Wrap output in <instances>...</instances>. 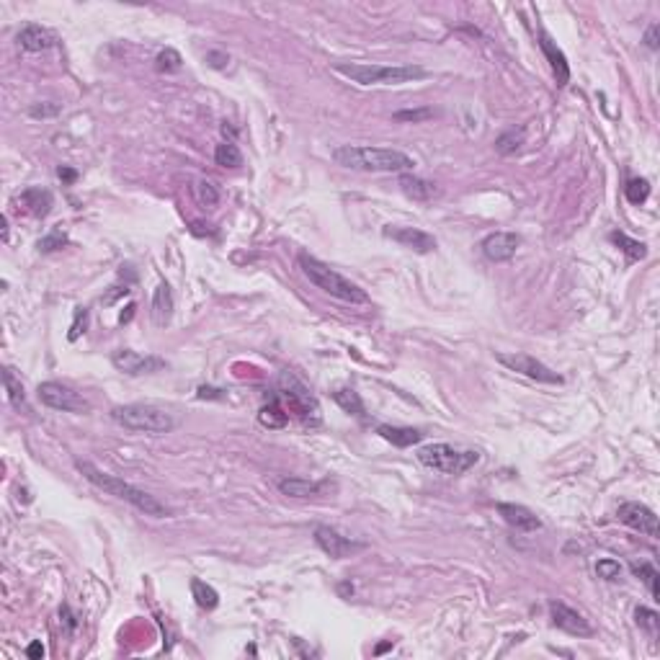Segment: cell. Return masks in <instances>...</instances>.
<instances>
[{
  "mask_svg": "<svg viewBox=\"0 0 660 660\" xmlns=\"http://www.w3.org/2000/svg\"><path fill=\"white\" fill-rule=\"evenodd\" d=\"M333 160L348 171L364 173H408L416 168V160L403 150L369 145H341L333 150Z\"/></svg>",
  "mask_w": 660,
  "mask_h": 660,
  "instance_id": "6da1fadb",
  "label": "cell"
},
{
  "mask_svg": "<svg viewBox=\"0 0 660 660\" xmlns=\"http://www.w3.org/2000/svg\"><path fill=\"white\" fill-rule=\"evenodd\" d=\"M75 467L77 472L83 475L91 485L101 487L104 493L114 495V498H119V501H126L129 506H134L137 511H142L145 516H153V519H166L168 516V508L163 506V503L155 498V495L145 493L142 487L132 485V482H124L121 477H117V475H109L104 472V470H98L96 465H91V462H83V459H75Z\"/></svg>",
  "mask_w": 660,
  "mask_h": 660,
  "instance_id": "7a4b0ae2",
  "label": "cell"
},
{
  "mask_svg": "<svg viewBox=\"0 0 660 660\" xmlns=\"http://www.w3.org/2000/svg\"><path fill=\"white\" fill-rule=\"evenodd\" d=\"M299 269H302V274L310 278V284L318 286L320 292L330 294V297L341 299V302H348V305H367L369 302V294L364 292L362 286H356L354 281H348L346 276H341L335 269H330L328 264L318 261L315 256L302 253V256H299Z\"/></svg>",
  "mask_w": 660,
  "mask_h": 660,
  "instance_id": "3957f363",
  "label": "cell"
},
{
  "mask_svg": "<svg viewBox=\"0 0 660 660\" xmlns=\"http://www.w3.org/2000/svg\"><path fill=\"white\" fill-rule=\"evenodd\" d=\"M335 72L359 85H397L428 77V70L418 65H367V63H335Z\"/></svg>",
  "mask_w": 660,
  "mask_h": 660,
  "instance_id": "277c9868",
  "label": "cell"
},
{
  "mask_svg": "<svg viewBox=\"0 0 660 660\" xmlns=\"http://www.w3.org/2000/svg\"><path fill=\"white\" fill-rule=\"evenodd\" d=\"M112 418L119 426H124L126 431H139V433H168L175 428V418L163 408L145 403H129V405H117L112 410Z\"/></svg>",
  "mask_w": 660,
  "mask_h": 660,
  "instance_id": "5b68a950",
  "label": "cell"
},
{
  "mask_svg": "<svg viewBox=\"0 0 660 660\" xmlns=\"http://www.w3.org/2000/svg\"><path fill=\"white\" fill-rule=\"evenodd\" d=\"M418 462L441 475H465L480 462L477 452H462L452 444H426L418 449Z\"/></svg>",
  "mask_w": 660,
  "mask_h": 660,
  "instance_id": "8992f818",
  "label": "cell"
},
{
  "mask_svg": "<svg viewBox=\"0 0 660 660\" xmlns=\"http://www.w3.org/2000/svg\"><path fill=\"white\" fill-rule=\"evenodd\" d=\"M286 400V410L302 421V423H320V405L313 397V392L305 387L302 379L292 374V372H281L278 377V395Z\"/></svg>",
  "mask_w": 660,
  "mask_h": 660,
  "instance_id": "52a82bcc",
  "label": "cell"
},
{
  "mask_svg": "<svg viewBox=\"0 0 660 660\" xmlns=\"http://www.w3.org/2000/svg\"><path fill=\"white\" fill-rule=\"evenodd\" d=\"M36 395L52 410H63V413H88L91 410V403L83 395H77L72 387H67V384L42 382L39 389H36Z\"/></svg>",
  "mask_w": 660,
  "mask_h": 660,
  "instance_id": "ba28073f",
  "label": "cell"
},
{
  "mask_svg": "<svg viewBox=\"0 0 660 660\" xmlns=\"http://www.w3.org/2000/svg\"><path fill=\"white\" fill-rule=\"evenodd\" d=\"M495 359H498V364H503L506 369H511L516 374L529 377V379H534V382H542V384L565 382L555 369H549L547 364H542L539 359H534V356H529V354H498Z\"/></svg>",
  "mask_w": 660,
  "mask_h": 660,
  "instance_id": "9c48e42d",
  "label": "cell"
},
{
  "mask_svg": "<svg viewBox=\"0 0 660 660\" xmlns=\"http://www.w3.org/2000/svg\"><path fill=\"white\" fill-rule=\"evenodd\" d=\"M617 519L624 524V526L639 531V534L650 536V539H658V516H655L653 508H647L645 503H637V501L622 503L617 511Z\"/></svg>",
  "mask_w": 660,
  "mask_h": 660,
  "instance_id": "30bf717a",
  "label": "cell"
},
{
  "mask_svg": "<svg viewBox=\"0 0 660 660\" xmlns=\"http://www.w3.org/2000/svg\"><path fill=\"white\" fill-rule=\"evenodd\" d=\"M112 364L121 372V374H129V377L153 374V372L166 369V362H163L160 356H153V354L142 356V354H137V351H132V348H119V351H114Z\"/></svg>",
  "mask_w": 660,
  "mask_h": 660,
  "instance_id": "8fae6325",
  "label": "cell"
},
{
  "mask_svg": "<svg viewBox=\"0 0 660 660\" xmlns=\"http://www.w3.org/2000/svg\"><path fill=\"white\" fill-rule=\"evenodd\" d=\"M382 235L389 237V240H395L397 245H403V248H408V251L421 253V256L436 251V237L428 235V232H423V229H418V227L387 224V227L382 229Z\"/></svg>",
  "mask_w": 660,
  "mask_h": 660,
  "instance_id": "7c38bea8",
  "label": "cell"
},
{
  "mask_svg": "<svg viewBox=\"0 0 660 660\" xmlns=\"http://www.w3.org/2000/svg\"><path fill=\"white\" fill-rule=\"evenodd\" d=\"M549 614H552V624L563 632L573 634V637H591L593 627L588 624V619L580 612H575L573 606L563 604V601H552L549 604Z\"/></svg>",
  "mask_w": 660,
  "mask_h": 660,
  "instance_id": "4fadbf2b",
  "label": "cell"
},
{
  "mask_svg": "<svg viewBox=\"0 0 660 660\" xmlns=\"http://www.w3.org/2000/svg\"><path fill=\"white\" fill-rule=\"evenodd\" d=\"M315 542H318V547L325 552V555L335 557V560H343V557H351L356 555V552H362L364 544L362 542H354V539H348V536L338 534L335 529L330 526H318L315 529Z\"/></svg>",
  "mask_w": 660,
  "mask_h": 660,
  "instance_id": "5bb4252c",
  "label": "cell"
},
{
  "mask_svg": "<svg viewBox=\"0 0 660 660\" xmlns=\"http://www.w3.org/2000/svg\"><path fill=\"white\" fill-rule=\"evenodd\" d=\"M519 248H521V237L516 235V232H493V235H487L482 240V253L493 264L511 261Z\"/></svg>",
  "mask_w": 660,
  "mask_h": 660,
  "instance_id": "9a60e30c",
  "label": "cell"
},
{
  "mask_svg": "<svg viewBox=\"0 0 660 660\" xmlns=\"http://www.w3.org/2000/svg\"><path fill=\"white\" fill-rule=\"evenodd\" d=\"M498 514L503 516V521L508 526H514L516 531H539L542 529V519L526 506L519 503H498Z\"/></svg>",
  "mask_w": 660,
  "mask_h": 660,
  "instance_id": "2e32d148",
  "label": "cell"
},
{
  "mask_svg": "<svg viewBox=\"0 0 660 660\" xmlns=\"http://www.w3.org/2000/svg\"><path fill=\"white\" fill-rule=\"evenodd\" d=\"M16 42L23 52H47L57 44L55 31H49L47 26H39V23H26V26L18 31Z\"/></svg>",
  "mask_w": 660,
  "mask_h": 660,
  "instance_id": "e0dca14e",
  "label": "cell"
},
{
  "mask_svg": "<svg viewBox=\"0 0 660 660\" xmlns=\"http://www.w3.org/2000/svg\"><path fill=\"white\" fill-rule=\"evenodd\" d=\"M539 47H542L544 57H547L549 67H552V75H555L557 85L563 88V85L570 83V65H568V57H565V52L560 47H557L555 42H552V36L547 34V31H542L539 34Z\"/></svg>",
  "mask_w": 660,
  "mask_h": 660,
  "instance_id": "ac0fdd59",
  "label": "cell"
},
{
  "mask_svg": "<svg viewBox=\"0 0 660 660\" xmlns=\"http://www.w3.org/2000/svg\"><path fill=\"white\" fill-rule=\"evenodd\" d=\"M400 188L403 194L410 196L413 202H431L438 196V186L433 181H426V178H418V175L403 173L400 175Z\"/></svg>",
  "mask_w": 660,
  "mask_h": 660,
  "instance_id": "d6986e66",
  "label": "cell"
},
{
  "mask_svg": "<svg viewBox=\"0 0 660 660\" xmlns=\"http://www.w3.org/2000/svg\"><path fill=\"white\" fill-rule=\"evenodd\" d=\"M328 487V482H313V480H302V477H284L278 480V490L284 495H292V498H313L320 495Z\"/></svg>",
  "mask_w": 660,
  "mask_h": 660,
  "instance_id": "ffe728a7",
  "label": "cell"
},
{
  "mask_svg": "<svg viewBox=\"0 0 660 660\" xmlns=\"http://www.w3.org/2000/svg\"><path fill=\"white\" fill-rule=\"evenodd\" d=\"M18 204H23L26 212H31L34 217H47L52 209V194L42 186H31L18 196Z\"/></svg>",
  "mask_w": 660,
  "mask_h": 660,
  "instance_id": "44dd1931",
  "label": "cell"
},
{
  "mask_svg": "<svg viewBox=\"0 0 660 660\" xmlns=\"http://www.w3.org/2000/svg\"><path fill=\"white\" fill-rule=\"evenodd\" d=\"M377 431H379L382 438H387L389 444L400 446V449H408V446L418 444L423 438V431H418V428H400V426H379Z\"/></svg>",
  "mask_w": 660,
  "mask_h": 660,
  "instance_id": "7402d4cb",
  "label": "cell"
},
{
  "mask_svg": "<svg viewBox=\"0 0 660 660\" xmlns=\"http://www.w3.org/2000/svg\"><path fill=\"white\" fill-rule=\"evenodd\" d=\"M153 318L158 325H166L168 320L173 318V292H171V286L168 284H160L158 289H155Z\"/></svg>",
  "mask_w": 660,
  "mask_h": 660,
  "instance_id": "603a6c76",
  "label": "cell"
},
{
  "mask_svg": "<svg viewBox=\"0 0 660 660\" xmlns=\"http://www.w3.org/2000/svg\"><path fill=\"white\" fill-rule=\"evenodd\" d=\"M258 421H261L266 428H284V426L289 423V413H286V408L278 405V397H274V403L266 405V408L258 413Z\"/></svg>",
  "mask_w": 660,
  "mask_h": 660,
  "instance_id": "cb8c5ba5",
  "label": "cell"
},
{
  "mask_svg": "<svg viewBox=\"0 0 660 660\" xmlns=\"http://www.w3.org/2000/svg\"><path fill=\"white\" fill-rule=\"evenodd\" d=\"M612 243L619 245V251L627 253L629 261H642V258L647 256V245L634 240V237L624 235V232H612Z\"/></svg>",
  "mask_w": 660,
  "mask_h": 660,
  "instance_id": "d4e9b609",
  "label": "cell"
},
{
  "mask_svg": "<svg viewBox=\"0 0 660 660\" xmlns=\"http://www.w3.org/2000/svg\"><path fill=\"white\" fill-rule=\"evenodd\" d=\"M524 142H526V129H524V126L508 129V132H503L501 137L495 139V150L501 155H511V153H516V150H521Z\"/></svg>",
  "mask_w": 660,
  "mask_h": 660,
  "instance_id": "484cf974",
  "label": "cell"
},
{
  "mask_svg": "<svg viewBox=\"0 0 660 660\" xmlns=\"http://www.w3.org/2000/svg\"><path fill=\"white\" fill-rule=\"evenodd\" d=\"M191 593H194L196 604L202 606V609H217V604H220V593L209 583L199 580V578H191Z\"/></svg>",
  "mask_w": 660,
  "mask_h": 660,
  "instance_id": "4316f807",
  "label": "cell"
},
{
  "mask_svg": "<svg viewBox=\"0 0 660 660\" xmlns=\"http://www.w3.org/2000/svg\"><path fill=\"white\" fill-rule=\"evenodd\" d=\"M215 163L222 168H240L243 166V153L237 150L235 142H220L215 150Z\"/></svg>",
  "mask_w": 660,
  "mask_h": 660,
  "instance_id": "83f0119b",
  "label": "cell"
},
{
  "mask_svg": "<svg viewBox=\"0 0 660 660\" xmlns=\"http://www.w3.org/2000/svg\"><path fill=\"white\" fill-rule=\"evenodd\" d=\"M333 400L341 405L346 413H351V416H364V403H362V397H359V392H356V389H351V387L335 389Z\"/></svg>",
  "mask_w": 660,
  "mask_h": 660,
  "instance_id": "f1b7e54d",
  "label": "cell"
},
{
  "mask_svg": "<svg viewBox=\"0 0 660 660\" xmlns=\"http://www.w3.org/2000/svg\"><path fill=\"white\" fill-rule=\"evenodd\" d=\"M3 382H6V392H8V397H11L13 408L16 410H26V395H23V384L13 377V369H11V367L3 369Z\"/></svg>",
  "mask_w": 660,
  "mask_h": 660,
  "instance_id": "f546056e",
  "label": "cell"
},
{
  "mask_svg": "<svg viewBox=\"0 0 660 660\" xmlns=\"http://www.w3.org/2000/svg\"><path fill=\"white\" fill-rule=\"evenodd\" d=\"M632 573L642 580V583L647 585V591H650V596L658 598L660 591H658V570H655V565L650 563H632Z\"/></svg>",
  "mask_w": 660,
  "mask_h": 660,
  "instance_id": "4dcf8cb0",
  "label": "cell"
},
{
  "mask_svg": "<svg viewBox=\"0 0 660 660\" xmlns=\"http://www.w3.org/2000/svg\"><path fill=\"white\" fill-rule=\"evenodd\" d=\"M181 65H183L181 55H178L173 47H166L158 57H155V70H158V72H178Z\"/></svg>",
  "mask_w": 660,
  "mask_h": 660,
  "instance_id": "1f68e13d",
  "label": "cell"
},
{
  "mask_svg": "<svg viewBox=\"0 0 660 660\" xmlns=\"http://www.w3.org/2000/svg\"><path fill=\"white\" fill-rule=\"evenodd\" d=\"M624 196L629 204L647 202V196H650V183H647L645 178H632V181L624 186Z\"/></svg>",
  "mask_w": 660,
  "mask_h": 660,
  "instance_id": "d6a6232c",
  "label": "cell"
},
{
  "mask_svg": "<svg viewBox=\"0 0 660 660\" xmlns=\"http://www.w3.org/2000/svg\"><path fill=\"white\" fill-rule=\"evenodd\" d=\"M194 196L202 207H215V204L220 202V191H217L215 183H209V181H196Z\"/></svg>",
  "mask_w": 660,
  "mask_h": 660,
  "instance_id": "836d02e7",
  "label": "cell"
},
{
  "mask_svg": "<svg viewBox=\"0 0 660 660\" xmlns=\"http://www.w3.org/2000/svg\"><path fill=\"white\" fill-rule=\"evenodd\" d=\"M634 622H637L645 632L650 634H658V624H660V617L653 612V609H645V606H639L637 612H634Z\"/></svg>",
  "mask_w": 660,
  "mask_h": 660,
  "instance_id": "e575fe53",
  "label": "cell"
},
{
  "mask_svg": "<svg viewBox=\"0 0 660 660\" xmlns=\"http://www.w3.org/2000/svg\"><path fill=\"white\" fill-rule=\"evenodd\" d=\"M596 575L601 578V580H619L622 565H619L617 560H612V557H604V560H598L596 563Z\"/></svg>",
  "mask_w": 660,
  "mask_h": 660,
  "instance_id": "d590c367",
  "label": "cell"
},
{
  "mask_svg": "<svg viewBox=\"0 0 660 660\" xmlns=\"http://www.w3.org/2000/svg\"><path fill=\"white\" fill-rule=\"evenodd\" d=\"M63 245H67V235L57 229V232H52V235H47V237H42V240H39V251H42V253H52V251H60Z\"/></svg>",
  "mask_w": 660,
  "mask_h": 660,
  "instance_id": "8d00e7d4",
  "label": "cell"
},
{
  "mask_svg": "<svg viewBox=\"0 0 660 660\" xmlns=\"http://www.w3.org/2000/svg\"><path fill=\"white\" fill-rule=\"evenodd\" d=\"M85 328H88V310H85V307H75V323L70 328L67 338L70 341H77L80 333H85Z\"/></svg>",
  "mask_w": 660,
  "mask_h": 660,
  "instance_id": "74e56055",
  "label": "cell"
},
{
  "mask_svg": "<svg viewBox=\"0 0 660 660\" xmlns=\"http://www.w3.org/2000/svg\"><path fill=\"white\" fill-rule=\"evenodd\" d=\"M433 117V109H416V112H397L395 117V121H426V119H431Z\"/></svg>",
  "mask_w": 660,
  "mask_h": 660,
  "instance_id": "f35d334b",
  "label": "cell"
},
{
  "mask_svg": "<svg viewBox=\"0 0 660 660\" xmlns=\"http://www.w3.org/2000/svg\"><path fill=\"white\" fill-rule=\"evenodd\" d=\"M28 114H31L34 119L55 117V114H60V104H42V106L36 104V106H31V109H28Z\"/></svg>",
  "mask_w": 660,
  "mask_h": 660,
  "instance_id": "ab89813d",
  "label": "cell"
},
{
  "mask_svg": "<svg viewBox=\"0 0 660 660\" xmlns=\"http://www.w3.org/2000/svg\"><path fill=\"white\" fill-rule=\"evenodd\" d=\"M207 63L212 65L215 70H224L229 63V57L224 52H207Z\"/></svg>",
  "mask_w": 660,
  "mask_h": 660,
  "instance_id": "60d3db41",
  "label": "cell"
},
{
  "mask_svg": "<svg viewBox=\"0 0 660 660\" xmlns=\"http://www.w3.org/2000/svg\"><path fill=\"white\" fill-rule=\"evenodd\" d=\"M60 622L65 624L67 632H72V629L77 627V619H75V614L70 612V606H63V609H60Z\"/></svg>",
  "mask_w": 660,
  "mask_h": 660,
  "instance_id": "b9f144b4",
  "label": "cell"
},
{
  "mask_svg": "<svg viewBox=\"0 0 660 660\" xmlns=\"http://www.w3.org/2000/svg\"><path fill=\"white\" fill-rule=\"evenodd\" d=\"M658 31H660L658 23H653V26H650V28L645 31V44H647L650 49H658V47H660V44H658Z\"/></svg>",
  "mask_w": 660,
  "mask_h": 660,
  "instance_id": "7bdbcfd3",
  "label": "cell"
},
{
  "mask_svg": "<svg viewBox=\"0 0 660 660\" xmlns=\"http://www.w3.org/2000/svg\"><path fill=\"white\" fill-rule=\"evenodd\" d=\"M196 395L202 397V400H207V397H209V400H222V397H224L222 389H217V387H199V392H196Z\"/></svg>",
  "mask_w": 660,
  "mask_h": 660,
  "instance_id": "ee69618b",
  "label": "cell"
},
{
  "mask_svg": "<svg viewBox=\"0 0 660 660\" xmlns=\"http://www.w3.org/2000/svg\"><path fill=\"white\" fill-rule=\"evenodd\" d=\"M26 655L34 660H42L44 658V645L42 642H31V645L26 647Z\"/></svg>",
  "mask_w": 660,
  "mask_h": 660,
  "instance_id": "f6af8a7d",
  "label": "cell"
},
{
  "mask_svg": "<svg viewBox=\"0 0 660 660\" xmlns=\"http://www.w3.org/2000/svg\"><path fill=\"white\" fill-rule=\"evenodd\" d=\"M126 292H129V289H126V286H124V289H121V286H112V292L106 294V297L101 299V302H104V305H112V302H114V299L119 297V294H126Z\"/></svg>",
  "mask_w": 660,
  "mask_h": 660,
  "instance_id": "bcb514c9",
  "label": "cell"
},
{
  "mask_svg": "<svg viewBox=\"0 0 660 660\" xmlns=\"http://www.w3.org/2000/svg\"><path fill=\"white\" fill-rule=\"evenodd\" d=\"M57 175H60V178H63L65 183H72V181H75V178H77V173H75V171H72V168H65V166L60 168V171H57Z\"/></svg>",
  "mask_w": 660,
  "mask_h": 660,
  "instance_id": "7dc6e473",
  "label": "cell"
},
{
  "mask_svg": "<svg viewBox=\"0 0 660 660\" xmlns=\"http://www.w3.org/2000/svg\"><path fill=\"white\" fill-rule=\"evenodd\" d=\"M132 315H134V305H129V307H126V315H121V323H129V320H132Z\"/></svg>",
  "mask_w": 660,
  "mask_h": 660,
  "instance_id": "c3c4849f",
  "label": "cell"
}]
</instances>
